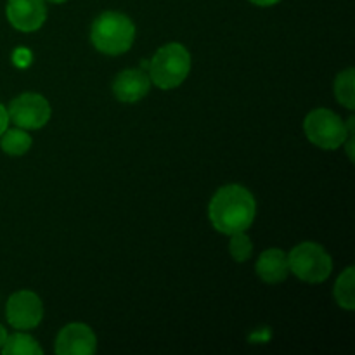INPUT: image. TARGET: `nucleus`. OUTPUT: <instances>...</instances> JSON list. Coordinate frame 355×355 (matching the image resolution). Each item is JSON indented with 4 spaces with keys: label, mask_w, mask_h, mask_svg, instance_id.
Listing matches in <instances>:
<instances>
[{
    "label": "nucleus",
    "mask_w": 355,
    "mask_h": 355,
    "mask_svg": "<svg viewBox=\"0 0 355 355\" xmlns=\"http://www.w3.org/2000/svg\"><path fill=\"white\" fill-rule=\"evenodd\" d=\"M304 128L312 144L333 151L345 144L349 134H354V118H350L349 125H345L336 113L319 107L307 114Z\"/></svg>",
    "instance_id": "nucleus-4"
},
{
    "label": "nucleus",
    "mask_w": 355,
    "mask_h": 355,
    "mask_svg": "<svg viewBox=\"0 0 355 355\" xmlns=\"http://www.w3.org/2000/svg\"><path fill=\"white\" fill-rule=\"evenodd\" d=\"M135 38V26L128 16L107 10L96 17L90 28V40L94 47L107 55L125 54Z\"/></svg>",
    "instance_id": "nucleus-2"
},
{
    "label": "nucleus",
    "mask_w": 355,
    "mask_h": 355,
    "mask_svg": "<svg viewBox=\"0 0 355 355\" xmlns=\"http://www.w3.org/2000/svg\"><path fill=\"white\" fill-rule=\"evenodd\" d=\"M6 340H7V331H6V328L0 324V349H2V345L6 343Z\"/></svg>",
    "instance_id": "nucleus-20"
},
{
    "label": "nucleus",
    "mask_w": 355,
    "mask_h": 355,
    "mask_svg": "<svg viewBox=\"0 0 355 355\" xmlns=\"http://www.w3.org/2000/svg\"><path fill=\"white\" fill-rule=\"evenodd\" d=\"M6 314L12 328L26 331L40 324L44 318V305L33 291H17L7 300Z\"/></svg>",
    "instance_id": "nucleus-7"
},
{
    "label": "nucleus",
    "mask_w": 355,
    "mask_h": 355,
    "mask_svg": "<svg viewBox=\"0 0 355 355\" xmlns=\"http://www.w3.org/2000/svg\"><path fill=\"white\" fill-rule=\"evenodd\" d=\"M9 121L19 128H42L51 120V104L40 94H21L9 106Z\"/></svg>",
    "instance_id": "nucleus-6"
},
{
    "label": "nucleus",
    "mask_w": 355,
    "mask_h": 355,
    "mask_svg": "<svg viewBox=\"0 0 355 355\" xmlns=\"http://www.w3.org/2000/svg\"><path fill=\"white\" fill-rule=\"evenodd\" d=\"M354 288H355V274H354V267H349L342 276L338 277L335 284V298L336 304L340 307L347 309V311H354L355 307V295H354Z\"/></svg>",
    "instance_id": "nucleus-14"
},
{
    "label": "nucleus",
    "mask_w": 355,
    "mask_h": 355,
    "mask_svg": "<svg viewBox=\"0 0 355 355\" xmlns=\"http://www.w3.org/2000/svg\"><path fill=\"white\" fill-rule=\"evenodd\" d=\"M96 349V335L83 322L64 326L55 340V354L59 355H92Z\"/></svg>",
    "instance_id": "nucleus-8"
},
{
    "label": "nucleus",
    "mask_w": 355,
    "mask_h": 355,
    "mask_svg": "<svg viewBox=\"0 0 355 355\" xmlns=\"http://www.w3.org/2000/svg\"><path fill=\"white\" fill-rule=\"evenodd\" d=\"M336 99L342 106L354 110L355 107V94H354V69L349 68L336 76L335 82Z\"/></svg>",
    "instance_id": "nucleus-15"
},
{
    "label": "nucleus",
    "mask_w": 355,
    "mask_h": 355,
    "mask_svg": "<svg viewBox=\"0 0 355 355\" xmlns=\"http://www.w3.org/2000/svg\"><path fill=\"white\" fill-rule=\"evenodd\" d=\"M229 252L236 262H246L253 253L252 239L245 232H236L231 234V243H229Z\"/></svg>",
    "instance_id": "nucleus-16"
},
{
    "label": "nucleus",
    "mask_w": 355,
    "mask_h": 355,
    "mask_svg": "<svg viewBox=\"0 0 355 355\" xmlns=\"http://www.w3.org/2000/svg\"><path fill=\"white\" fill-rule=\"evenodd\" d=\"M288 267L298 279L318 284L329 277L333 262L329 253L321 245L312 241L300 243L288 255Z\"/></svg>",
    "instance_id": "nucleus-5"
},
{
    "label": "nucleus",
    "mask_w": 355,
    "mask_h": 355,
    "mask_svg": "<svg viewBox=\"0 0 355 355\" xmlns=\"http://www.w3.org/2000/svg\"><path fill=\"white\" fill-rule=\"evenodd\" d=\"M47 2H52V3H62V2H66V0H47Z\"/></svg>",
    "instance_id": "nucleus-21"
},
{
    "label": "nucleus",
    "mask_w": 355,
    "mask_h": 355,
    "mask_svg": "<svg viewBox=\"0 0 355 355\" xmlns=\"http://www.w3.org/2000/svg\"><path fill=\"white\" fill-rule=\"evenodd\" d=\"M255 198L246 187L238 184L218 189L208 207V215L214 227L227 236L245 232L255 220Z\"/></svg>",
    "instance_id": "nucleus-1"
},
{
    "label": "nucleus",
    "mask_w": 355,
    "mask_h": 355,
    "mask_svg": "<svg viewBox=\"0 0 355 355\" xmlns=\"http://www.w3.org/2000/svg\"><path fill=\"white\" fill-rule=\"evenodd\" d=\"M148 75L141 69H125L114 78L113 92L114 97L121 103H137L142 97L148 96L149 92Z\"/></svg>",
    "instance_id": "nucleus-10"
},
{
    "label": "nucleus",
    "mask_w": 355,
    "mask_h": 355,
    "mask_svg": "<svg viewBox=\"0 0 355 355\" xmlns=\"http://www.w3.org/2000/svg\"><path fill=\"white\" fill-rule=\"evenodd\" d=\"M9 23L19 31H35L45 23L47 9L44 0H7Z\"/></svg>",
    "instance_id": "nucleus-9"
},
{
    "label": "nucleus",
    "mask_w": 355,
    "mask_h": 355,
    "mask_svg": "<svg viewBox=\"0 0 355 355\" xmlns=\"http://www.w3.org/2000/svg\"><path fill=\"white\" fill-rule=\"evenodd\" d=\"M250 2L255 3V6H259V7H270V6H274V3L281 2V0H250Z\"/></svg>",
    "instance_id": "nucleus-19"
},
{
    "label": "nucleus",
    "mask_w": 355,
    "mask_h": 355,
    "mask_svg": "<svg viewBox=\"0 0 355 355\" xmlns=\"http://www.w3.org/2000/svg\"><path fill=\"white\" fill-rule=\"evenodd\" d=\"M0 148L3 153L10 156H21L28 153L31 148V137L23 130V128H12V130H6L0 135Z\"/></svg>",
    "instance_id": "nucleus-13"
},
{
    "label": "nucleus",
    "mask_w": 355,
    "mask_h": 355,
    "mask_svg": "<svg viewBox=\"0 0 355 355\" xmlns=\"http://www.w3.org/2000/svg\"><path fill=\"white\" fill-rule=\"evenodd\" d=\"M7 125H9V113H7L6 106L0 104V135L7 130Z\"/></svg>",
    "instance_id": "nucleus-18"
},
{
    "label": "nucleus",
    "mask_w": 355,
    "mask_h": 355,
    "mask_svg": "<svg viewBox=\"0 0 355 355\" xmlns=\"http://www.w3.org/2000/svg\"><path fill=\"white\" fill-rule=\"evenodd\" d=\"M31 61V55L28 52V49H17L16 54H14V62L17 66H28V62Z\"/></svg>",
    "instance_id": "nucleus-17"
},
{
    "label": "nucleus",
    "mask_w": 355,
    "mask_h": 355,
    "mask_svg": "<svg viewBox=\"0 0 355 355\" xmlns=\"http://www.w3.org/2000/svg\"><path fill=\"white\" fill-rule=\"evenodd\" d=\"M149 80L163 90L179 87L191 71V54L184 45L168 44L158 49L149 62Z\"/></svg>",
    "instance_id": "nucleus-3"
},
{
    "label": "nucleus",
    "mask_w": 355,
    "mask_h": 355,
    "mask_svg": "<svg viewBox=\"0 0 355 355\" xmlns=\"http://www.w3.org/2000/svg\"><path fill=\"white\" fill-rule=\"evenodd\" d=\"M3 355H42L44 350L38 345L35 338L24 333H14V335H7L6 343L2 345Z\"/></svg>",
    "instance_id": "nucleus-12"
},
{
    "label": "nucleus",
    "mask_w": 355,
    "mask_h": 355,
    "mask_svg": "<svg viewBox=\"0 0 355 355\" xmlns=\"http://www.w3.org/2000/svg\"><path fill=\"white\" fill-rule=\"evenodd\" d=\"M257 274L262 281L269 284L281 283L286 279L290 274V267H288V255L283 250L270 248L260 255L259 262H257Z\"/></svg>",
    "instance_id": "nucleus-11"
}]
</instances>
